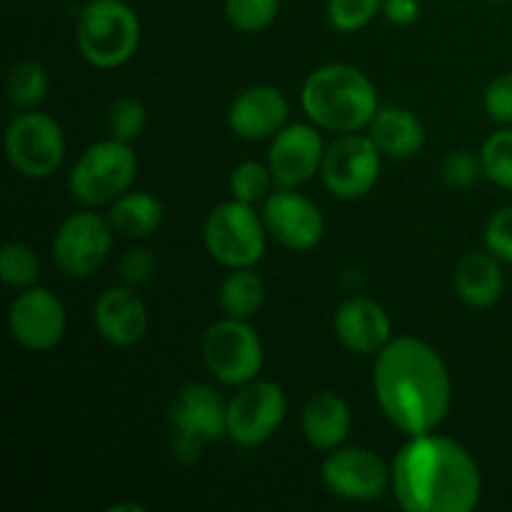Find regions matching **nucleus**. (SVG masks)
<instances>
[{"mask_svg": "<svg viewBox=\"0 0 512 512\" xmlns=\"http://www.w3.org/2000/svg\"><path fill=\"white\" fill-rule=\"evenodd\" d=\"M373 393L388 423L410 438L443 425L453 403V378L433 345L400 335L375 355Z\"/></svg>", "mask_w": 512, "mask_h": 512, "instance_id": "obj_1", "label": "nucleus"}, {"mask_svg": "<svg viewBox=\"0 0 512 512\" xmlns=\"http://www.w3.org/2000/svg\"><path fill=\"white\" fill-rule=\"evenodd\" d=\"M390 488L405 512H470L483 495L478 463L458 440L410 435L390 463Z\"/></svg>", "mask_w": 512, "mask_h": 512, "instance_id": "obj_2", "label": "nucleus"}, {"mask_svg": "<svg viewBox=\"0 0 512 512\" xmlns=\"http://www.w3.org/2000/svg\"><path fill=\"white\" fill-rule=\"evenodd\" d=\"M300 105L310 123L330 133H360L380 110L373 80L350 63L315 68L300 90Z\"/></svg>", "mask_w": 512, "mask_h": 512, "instance_id": "obj_3", "label": "nucleus"}, {"mask_svg": "<svg viewBox=\"0 0 512 512\" xmlns=\"http://www.w3.org/2000/svg\"><path fill=\"white\" fill-rule=\"evenodd\" d=\"M140 18L123 0H90L78 15L75 45L93 68H123L138 53Z\"/></svg>", "mask_w": 512, "mask_h": 512, "instance_id": "obj_4", "label": "nucleus"}, {"mask_svg": "<svg viewBox=\"0 0 512 512\" xmlns=\"http://www.w3.org/2000/svg\"><path fill=\"white\" fill-rule=\"evenodd\" d=\"M138 175V155L133 145L123 140L105 138L90 145L70 170L68 188L73 198L85 208L113 205Z\"/></svg>", "mask_w": 512, "mask_h": 512, "instance_id": "obj_5", "label": "nucleus"}, {"mask_svg": "<svg viewBox=\"0 0 512 512\" xmlns=\"http://www.w3.org/2000/svg\"><path fill=\"white\" fill-rule=\"evenodd\" d=\"M268 228L255 205L228 200L215 205L205 218L203 240L210 258L228 270L253 268L263 260L268 245Z\"/></svg>", "mask_w": 512, "mask_h": 512, "instance_id": "obj_6", "label": "nucleus"}, {"mask_svg": "<svg viewBox=\"0 0 512 512\" xmlns=\"http://www.w3.org/2000/svg\"><path fill=\"white\" fill-rule=\"evenodd\" d=\"M208 373L228 388H240L260 375L265 363L263 340L250 320L220 318L203 333L200 343Z\"/></svg>", "mask_w": 512, "mask_h": 512, "instance_id": "obj_7", "label": "nucleus"}, {"mask_svg": "<svg viewBox=\"0 0 512 512\" xmlns=\"http://www.w3.org/2000/svg\"><path fill=\"white\" fill-rule=\"evenodd\" d=\"M3 143L8 163L28 180L50 178L65 160L63 128L40 110H20L5 128Z\"/></svg>", "mask_w": 512, "mask_h": 512, "instance_id": "obj_8", "label": "nucleus"}, {"mask_svg": "<svg viewBox=\"0 0 512 512\" xmlns=\"http://www.w3.org/2000/svg\"><path fill=\"white\" fill-rule=\"evenodd\" d=\"M285 415V390L273 380H250L228 400V438L240 448H260L278 433Z\"/></svg>", "mask_w": 512, "mask_h": 512, "instance_id": "obj_9", "label": "nucleus"}, {"mask_svg": "<svg viewBox=\"0 0 512 512\" xmlns=\"http://www.w3.org/2000/svg\"><path fill=\"white\" fill-rule=\"evenodd\" d=\"M383 153L370 135L340 133L325 150L323 178L325 190L340 200H360L378 185Z\"/></svg>", "mask_w": 512, "mask_h": 512, "instance_id": "obj_10", "label": "nucleus"}, {"mask_svg": "<svg viewBox=\"0 0 512 512\" xmlns=\"http://www.w3.org/2000/svg\"><path fill=\"white\" fill-rule=\"evenodd\" d=\"M113 223L93 208L68 215L53 238V260L68 278H90L108 260Z\"/></svg>", "mask_w": 512, "mask_h": 512, "instance_id": "obj_11", "label": "nucleus"}, {"mask_svg": "<svg viewBox=\"0 0 512 512\" xmlns=\"http://www.w3.org/2000/svg\"><path fill=\"white\" fill-rule=\"evenodd\" d=\"M320 478L335 498L348 503H373L390 488V465L375 450L340 445L325 455Z\"/></svg>", "mask_w": 512, "mask_h": 512, "instance_id": "obj_12", "label": "nucleus"}, {"mask_svg": "<svg viewBox=\"0 0 512 512\" xmlns=\"http://www.w3.org/2000/svg\"><path fill=\"white\" fill-rule=\"evenodd\" d=\"M8 328L15 343L30 353H48L68 330V313L58 295L50 288L20 290L8 310Z\"/></svg>", "mask_w": 512, "mask_h": 512, "instance_id": "obj_13", "label": "nucleus"}, {"mask_svg": "<svg viewBox=\"0 0 512 512\" xmlns=\"http://www.w3.org/2000/svg\"><path fill=\"white\" fill-rule=\"evenodd\" d=\"M260 215L270 238L295 253H308L325 235L323 210L298 193V188H275Z\"/></svg>", "mask_w": 512, "mask_h": 512, "instance_id": "obj_14", "label": "nucleus"}, {"mask_svg": "<svg viewBox=\"0 0 512 512\" xmlns=\"http://www.w3.org/2000/svg\"><path fill=\"white\" fill-rule=\"evenodd\" d=\"M325 140L315 123H288L270 138L268 160L278 188H300L320 175L325 160Z\"/></svg>", "mask_w": 512, "mask_h": 512, "instance_id": "obj_15", "label": "nucleus"}, {"mask_svg": "<svg viewBox=\"0 0 512 512\" xmlns=\"http://www.w3.org/2000/svg\"><path fill=\"white\" fill-rule=\"evenodd\" d=\"M93 325L113 348H133L148 333V305L130 285H113L95 298Z\"/></svg>", "mask_w": 512, "mask_h": 512, "instance_id": "obj_16", "label": "nucleus"}, {"mask_svg": "<svg viewBox=\"0 0 512 512\" xmlns=\"http://www.w3.org/2000/svg\"><path fill=\"white\" fill-rule=\"evenodd\" d=\"M170 425L178 433L203 440L205 445L215 443L228 435V400L213 385H183L170 403Z\"/></svg>", "mask_w": 512, "mask_h": 512, "instance_id": "obj_17", "label": "nucleus"}, {"mask_svg": "<svg viewBox=\"0 0 512 512\" xmlns=\"http://www.w3.org/2000/svg\"><path fill=\"white\" fill-rule=\"evenodd\" d=\"M290 105L275 85H250L228 108V125L243 140H268L288 125Z\"/></svg>", "mask_w": 512, "mask_h": 512, "instance_id": "obj_18", "label": "nucleus"}, {"mask_svg": "<svg viewBox=\"0 0 512 512\" xmlns=\"http://www.w3.org/2000/svg\"><path fill=\"white\" fill-rule=\"evenodd\" d=\"M335 338L355 355H378L393 340L388 310L370 298H348L333 315Z\"/></svg>", "mask_w": 512, "mask_h": 512, "instance_id": "obj_19", "label": "nucleus"}, {"mask_svg": "<svg viewBox=\"0 0 512 512\" xmlns=\"http://www.w3.org/2000/svg\"><path fill=\"white\" fill-rule=\"evenodd\" d=\"M350 428H353V410L343 395L335 390H318L310 395L300 415V430L310 448L330 453L345 445Z\"/></svg>", "mask_w": 512, "mask_h": 512, "instance_id": "obj_20", "label": "nucleus"}, {"mask_svg": "<svg viewBox=\"0 0 512 512\" xmlns=\"http://www.w3.org/2000/svg\"><path fill=\"white\" fill-rule=\"evenodd\" d=\"M368 135L383 158L393 160L415 158L425 145V128L418 115L398 105L380 108L370 120Z\"/></svg>", "mask_w": 512, "mask_h": 512, "instance_id": "obj_21", "label": "nucleus"}, {"mask_svg": "<svg viewBox=\"0 0 512 512\" xmlns=\"http://www.w3.org/2000/svg\"><path fill=\"white\" fill-rule=\"evenodd\" d=\"M453 285L458 298L468 308H493L503 298L505 290V275L503 268H500V260L490 250H485V253L473 250V253L463 255L458 268H455Z\"/></svg>", "mask_w": 512, "mask_h": 512, "instance_id": "obj_22", "label": "nucleus"}, {"mask_svg": "<svg viewBox=\"0 0 512 512\" xmlns=\"http://www.w3.org/2000/svg\"><path fill=\"white\" fill-rule=\"evenodd\" d=\"M110 223L115 233L125 238H148L163 225L165 210L155 195L143 190H128L110 205Z\"/></svg>", "mask_w": 512, "mask_h": 512, "instance_id": "obj_23", "label": "nucleus"}, {"mask_svg": "<svg viewBox=\"0 0 512 512\" xmlns=\"http://www.w3.org/2000/svg\"><path fill=\"white\" fill-rule=\"evenodd\" d=\"M218 303L228 318H255L265 305L263 278L253 268H233L220 283Z\"/></svg>", "mask_w": 512, "mask_h": 512, "instance_id": "obj_24", "label": "nucleus"}, {"mask_svg": "<svg viewBox=\"0 0 512 512\" xmlns=\"http://www.w3.org/2000/svg\"><path fill=\"white\" fill-rule=\"evenodd\" d=\"M50 88L48 70L38 60H18L5 78V95L15 110H35Z\"/></svg>", "mask_w": 512, "mask_h": 512, "instance_id": "obj_25", "label": "nucleus"}, {"mask_svg": "<svg viewBox=\"0 0 512 512\" xmlns=\"http://www.w3.org/2000/svg\"><path fill=\"white\" fill-rule=\"evenodd\" d=\"M278 188L268 163L260 160H243L230 173V195L250 205H263L268 195Z\"/></svg>", "mask_w": 512, "mask_h": 512, "instance_id": "obj_26", "label": "nucleus"}, {"mask_svg": "<svg viewBox=\"0 0 512 512\" xmlns=\"http://www.w3.org/2000/svg\"><path fill=\"white\" fill-rule=\"evenodd\" d=\"M0 278L8 288L25 290L38 285L40 258L25 243H8L0 250Z\"/></svg>", "mask_w": 512, "mask_h": 512, "instance_id": "obj_27", "label": "nucleus"}, {"mask_svg": "<svg viewBox=\"0 0 512 512\" xmlns=\"http://www.w3.org/2000/svg\"><path fill=\"white\" fill-rule=\"evenodd\" d=\"M483 175L498 188L512 190V125L490 135L480 150Z\"/></svg>", "mask_w": 512, "mask_h": 512, "instance_id": "obj_28", "label": "nucleus"}, {"mask_svg": "<svg viewBox=\"0 0 512 512\" xmlns=\"http://www.w3.org/2000/svg\"><path fill=\"white\" fill-rule=\"evenodd\" d=\"M280 13V0H225V18L238 33H260Z\"/></svg>", "mask_w": 512, "mask_h": 512, "instance_id": "obj_29", "label": "nucleus"}, {"mask_svg": "<svg viewBox=\"0 0 512 512\" xmlns=\"http://www.w3.org/2000/svg\"><path fill=\"white\" fill-rule=\"evenodd\" d=\"M145 123H148V113L138 98H118L108 108V118H105L110 138L130 145L143 135Z\"/></svg>", "mask_w": 512, "mask_h": 512, "instance_id": "obj_30", "label": "nucleus"}, {"mask_svg": "<svg viewBox=\"0 0 512 512\" xmlns=\"http://www.w3.org/2000/svg\"><path fill=\"white\" fill-rule=\"evenodd\" d=\"M383 13V0H328V20L338 33H358Z\"/></svg>", "mask_w": 512, "mask_h": 512, "instance_id": "obj_31", "label": "nucleus"}, {"mask_svg": "<svg viewBox=\"0 0 512 512\" xmlns=\"http://www.w3.org/2000/svg\"><path fill=\"white\" fill-rule=\"evenodd\" d=\"M158 273V260H155L153 250L143 248V245H135V248L125 250L123 258L118 260V278L123 285L130 288H143Z\"/></svg>", "mask_w": 512, "mask_h": 512, "instance_id": "obj_32", "label": "nucleus"}, {"mask_svg": "<svg viewBox=\"0 0 512 512\" xmlns=\"http://www.w3.org/2000/svg\"><path fill=\"white\" fill-rule=\"evenodd\" d=\"M483 173V163L480 155L470 153V150H453L445 155L443 165H440V175H443L445 185L455 190H465L475 183Z\"/></svg>", "mask_w": 512, "mask_h": 512, "instance_id": "obj_33", "label": "nucleus"}, {"mask_svg": "<svg viewBox=\"0 0 512 512\" xmlns=\"http://www.w3.org/2000/svg\"><path fill=\"white\" fill-rule=\"evenodd\" d=\"M483 238L485 250H490L500 263L512 265V205H503L490 215Z\"/></svg>", "mask_w": 512, "mask_h": 512, "instance_id": "obj_34", "label": "nucleus"}, {"mask_svg": "<svg viewBox=\"0 0 512 512\" xmlns=\"http://www.w3.org/2000/svg\"><path fill=\"white\" fill-rule=\"evenodd\" d=\"M483 108L498 125H512V70L490 80L483 93Z\"/></svg>", "mask_w": 512, "mask_h": 512, "instance_id": "obj_35", "label": "nucleus"}, {"mask_svg": "<svg viewBox=\"0 0 512 512\" xmlns=\"http://www.w3.org/2000/svg\"><path fill=\"white\" fill-rule=\"evenodd\" d=\"M383 15L388 23L408 28L420 18V0H383Z\"/></svg>", "mask_w": 512, "mask_h": 512, "instance_id": "obj_36", "label": "nucleus"}, {"mask_svg": "<svg viewBox=\"0 0 512 512\" xmlns=\"http://www.w3.org/2000/svg\"><path fill=\"white\" fill-rule=\"evenodd\" d=\"M120 510H133V512H143L145 508L143 505H115V508H110V512H120Z\"/></svg>", "mask_w": 512, "mask_h": 512, "instance_id": "obj_37", "label": "nucleus"}, {"mask_svg": "<svg viewBox=\"0 0 512 512\" xmlns=\"http://www.w3.org/2000/svg\"><path fill=\"white\" fill-rule=\"evenodd\" d=\"M490 3H510V0H490Z\"/></svg>", "mask_w": 512, "mask_h": 512, "instance_id": "obj_38", "label": "nucleus"}]
</instances>
